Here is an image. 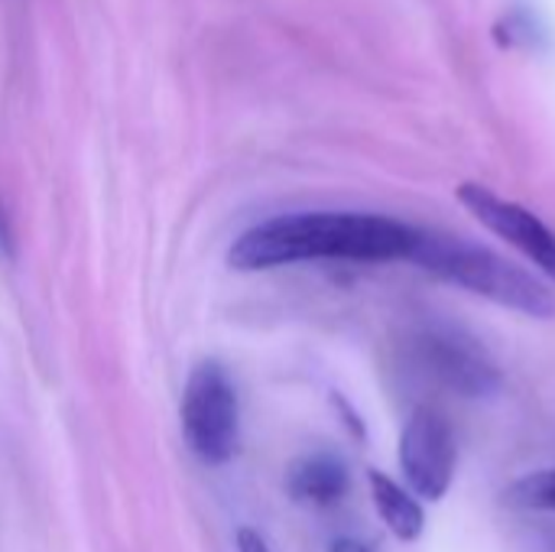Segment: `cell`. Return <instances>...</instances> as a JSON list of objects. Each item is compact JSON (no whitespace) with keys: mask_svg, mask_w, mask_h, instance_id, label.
Masks as SVG:
<instances>
[{"mask_svg":"<svg viewBox=\"0 0 555 552\" xmlns=\"http://www.w3.org/2000/svg\"><path fill=\"white\" fill-rule=\"evenodd\" d=\"M420 228L364 211H299L247 228L228 251V264L244 273L309 264L354 260L387 264L410 260L420 244Z\"/></svg>","mask_w":555,"mask_h":552,"instance_id":"obj_1","label":"cell"},{"mask_svg":"<svg viewBox=\"0 0 555 552\" xmlns=\"http://www.w3.org/2000/svg\"><path fill=\"white\" fill-rule=\"evenodd\" d=\"M410 264L501 309H511L540 322L555 319L553 286L533 277V270L507 260L504 254L491 247L423 231Z\"/></svg>","mask_w":555,"mask_h":552,"instance_id":"obj_2","label":"cell"},{"mask_svg":"<svg viewBox=\"0 0 555 552\" xmlns=\"http://www.w3.org/2000/svg\"><path fill=\"white\" fill-rule=\"evenodd\" d=\"M182 433L205 465H228L237 452L241 407L231 374L218 361L192 368L182 390Z\"/></svg>","mask_w":555,"mask_h":552,"instance_id":"obj_3","label":"cell"},{"mask_svg":"<svg viewBox=\"0 0 555 552\" xmlns=\"http://www.w3.org/2000/svg\"><path fill=\"white\" fill-rule=\"evenodd\" d=\"M420 364L462 397H491L501 390V371L491 351L468 329L429 319L416 329Z\"/></svg>","mask_w":555,"mask_h":552,"instance_id":"obj_4","label":"cell"},{"mask_svg":"<svg viewBox=\"0 0 555 552\" xmlns=\"http://www.w3.org/2000/svg\"><path fill=\"white\" fill-rule=\"evenodd\" d=\"M397 455L406 488L420 501H442L449 495L459 468V442L452 423L439 410L416 407L410 413Z\"/></svg>","mask_w":555,"mask_h":552,"instance_id":"obj_5","label":"cell"},{"mask_svg":"<svg viewBox=\"0 0 555 552\" xmlns=\"http://www.w3.org/2000/svg\"><path fill=\"white\" fill-rule=\"evenodd\" d=\"M459 202L481 228H488L491 234L507 241L540 273L555 280V231L537 211H530L520 202L498 195L494 189H488L481 182L459 185Z\"/></svg>","mask_w":555,"mask_h":552,"instance_id":"obj_6","label":"cell"},{"mask_svg":"<svg viewBox=\"0 0 555 552\" xmlns=\"http://www.w3.org/2000/svg\"><path fill=\"white\" fill-rule=\"evenodd\" d=\"M348 468L341 459L328 452H312L302 455L289 465L286 472V491L293 501L309 504V508H332L348 495Z\"/></svg>","mask_w":555,"mask_h":552,"instance_id":"obj_7","label":"cell"},{"mask_svg":"<svg viewBox=\"0 0 555 552\" xmlns=\"http://www.w3.org/2000/svg\"><path fill=\"white\" fill-rule=\"evenodd\" d=\"M367 488H371V501H374V511L380 514L384 527L400 543H416L426 530L423 501L410 488H403L400 482H393L390 475H384L377 468L367 472Z\"/></svg>","mask_w":555,"mask_h":552,"instance_id":"obj_8","label":"cell"},{"mask_svg":"<svg viewBox=\"0 0 555 552\" xmlns=\"http://www.w3.org/2000/svg\"><path fill=\"white\" fill-rule=\"evenodd\" d=\"M504 504L514 511H540V514H555V468H543L533 475L517 478L504 491Z\"/></svg>","mask_w":555,"mask_h":552,"instance_id":"obj_9","label":"cell"},{"mask_svg":"<svg viewBox=\"0 0 555 552\" xmlns=\"http://www.w3.org/2000/svg\"><path fill=\"white\" fill-rule=\"evenodd\" d=\"M234 543H237V552H273L270 543L263 540V534L254 530V527H241L237 537H234Z\"/></svg>","mask_w":555,"mask_h":552,"instance_id":"obj_10","label":"cell"},{"mask_svg":"<svg viewBox=\"0 0 555 552\" xmlns=\"http://www.w3.org/2000/svg\"><path fill=\"white\" fill-rule=\"evenodd\" d=\"M13 257V234H10V224H7V215L0 208V260Z\"/></svg>","mask_w":555,"mask_h":552,"instance_id":"obj_11","label":"cell"},{"mask_svg":"<svg viewBox=\"0 0 555 552\" xmlns=\"http://www.w3.org/2000/svg\"><path fill=\"white\" fill-rule=\"evenodd\" d=\"M328 552H371V547L361 543V540H354V537H338Z\"/></svg>","mask_w":555,"mask_h":552,"instance_id":"obj_12","label":"cell"}]
</instances>
